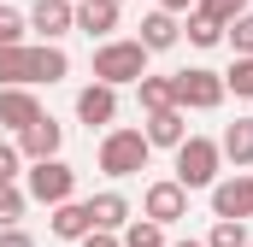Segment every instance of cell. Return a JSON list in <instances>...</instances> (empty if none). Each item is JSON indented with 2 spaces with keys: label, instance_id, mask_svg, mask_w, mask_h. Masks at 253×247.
<instances>
[{
  "label": "cell",
  "instance_id": "8fae6325",
  "mask_svg": "<svg viewBox=\"0 0 253 247\" xmlns=\"http://www.w3.org/2000/svg\"><path fill=\"white\" fill-rule=\"evenodd\" d=\"M30 30H36L42 41H59L65 30H77V6H71V0H36V6H30Z\"/></svg>",
  "mask_w": 253,
  "mask_h": 247
},
{
  "label": "cell",
  "instance_id": "603a6c76",
  "mask_svg": "<svg viewBox=\"0 0 253 247\" xmlns=\"http://www.w3.org/2000/svg\"><path fill=\"white\" fill-rule=\"evenodd\" d=\"M189 41L194 47H218V41H224V24L206 18V12H189Z\"/></svg>",
  "mask_w": 253,
  "mask_h": 247
},
{
  "label": "cell",
  "instance_id": "7c38bea8",
  "mask_svg": "<svg viewBox=\"0 0 253 247\" xmlns=\"http://www.w3.org/2000/svg\"><path fill=\"white\" fill-rule=\"evenodd\" d=\"M135 41H141L147 53H165V47H177V41H183V24H177V12H165V6H159V12H147Z\"/></svg>",
  "mask_w": 253,
  "mask_h": 247
},
{
  "label": "cell",
  "instance_id": "6da1fadb",
  "mask_svg": "<svg viewBox=\"0 0 253 247\" xmlns=\"http://www.w3.org/2000/svg\"><path fill=\"white\" fill-rule=\"evenodd\" d=\"M147 47L129 36V41H100L94 47V82H112V88H124V82H141L147 77Z\"/></svg>",
  "mask_w": 253,
  "mask_h": 247
},
{
  "label": "cell",
  "instance_id": "83f0119b",
  "mask_svg": "<svg viewBox=\"0 0 253 247\" xmlns=\"http://www.w3.org/2000/svg\"><path fill=\"white\" fill-rule=\"evenodd\" d=\"M24 36H30V18L12 12V6H0V41H24Z\"/></svg>",
  "mask_w": 253,
  "mask_h": 247
},
{
  "label": "cell",
  "instance_id": "5b68a950",
  "mask_svg": "<svg viewBox=\"0 0 253 247\" xmlns=\"http://www.w3.org/2000/svg\"><path fill=\"white\" fill-rule=\"evenodd\" d=\"M171 88H177V106L183 112H212V106H224V77L218 71H206V65H189V71H177L171 77Z\"/></svg>",
  "mask_w": 253,
  "mask_h": 247
},
{
  "label": "cell",
  "instance_id": "ba28073f",
  "mask_svg": "<svg viewBox=\"0 0 253 247\" xmlns=\"http://www.w3.org/2000/svg\"><path fill=\"white\" fill-rule=\"evenodd\" d=\"M212 212L218 218H253V177H224V183H212Z\"/></svg>",
  "mask_w": 253,
  "mask_h": 247
},
{
  "label": "cell",
  "instance_id": "3957f363",
  "mask_svg": "<svg viewBox=\"0 0 253 247\" xmlns=\"http://www.w3.org/2000/svg\"><path fill=\"white\" fill-rule=\"evenodd\" d=\"M147 159H153V141L141 129H106V141H100V171L106 177H135V171H147Z\"/></svg>",
  "mask_w": 253,
  "mask_h": 247
},
{
  "label": "cell",
  "instance_id": "e0dca14e",
  "mask_svg": "<svg viewBox=\"0 0 253 247\" xmlns=\"http://www.w3.org/2000/svg\"><path fill=\"white\" fill-rule=\"evenodd\" d=\"M218 153H224L230 165H253V118L224 124V135H218Z\"/></svg>",
  "mask_w": 253,
  "mask_h": 247
},
{
  "label": "cell",
  "instance_id": "4dcf8cb0",
  "mask_svg": "<svg viewBox=\"0 0 253 247\" xmlns=\"http://www.w3.org/2000/svg\"><path fill=\"white\" fill-rule=\"evenodd\" d=\"M77 247H124L112 230H88V236H77Z\"/></svg>",
  "mask_w": 253,
  "mask_h": 247
},
{
  "label": "cell",
  "instance_id": "f1b7e54d",
  "mask_svg": "<svg viewBox=\"0 0 253 247\" xmlns=\"http://www.w3.org/2000/svg\"><path fill=\"white\" fill-rule=\"evenodd\" d=\"M18 171H24V153H18L12 141H0V183H12Z\"/></svg>",
  "mask_w": 253,
  "mask_h": 247
},
{
  "label": "cell",
  "instance_id": "836d02e7",
  "mask_svg": "<svg viewBox=\"0 0 253 247\" xmlns=\"http://www.w3.org/2000/svg\"><path fill=\"white\" fill-rule=\"evenodd\" d=\"M118 6H124V0H118Z\"/></svg>",
  "mask_w": 253,
  "mask_h": 247
},
{
  "label": "cell",
  "instance_id": "30bf717a",
  "mask_svg": "<svg viewBox=\"0 0 253 247\" xmlns=\"http://www.w3.org/2000/svg\"><path fill=\"white\" fill-rule=\"evenodd\" d=\"M59 147H65V129L47 118V112H42L36 124H24V129H18V153H24V159H53Z\"/></svg>",
  "mask_w": 253,
  "mask_h": 247
},
{
  "label": "cell",
  "instance_id": "d6a6232c",
  "mask_svg": "<svg viewBox=\"0 0 253 247\" xmlns=\"http://www.w3.org/2000/svg\"><path fill=\"white\" fill-rule=\"evenodd\" d=\"M177 247H206V242H177Z\"/></svg>",
  "mask_w": 253,
  "mask_h": 247
},
{
  "label": "cell",
  "instance_id": "277c9868",
  "mask_svg": "<svg viewBox=\"0 0 253 247\" xmlns=\"http://www.w3.org/2000/svg\"><path fill=\"white\" fill-rule=\"evenodd\" d=\"M24 194H30V200H42V206H59V200H71V194H77V171L65 165L59 153H53V159H30Z\"/></svg>",
  "mask_w": 253,
  "mask_h": 247
},
{
  "label": "cell",
  "instance_id": "7402d4cb",
  "mask_svg": "<svg viewBox=\"0 0 253 247\" xmlns=\"http://www.w3.org/2000/svg\"><path fill=\"white\" fill-rule=\"evenodd\" d=\"M224 88H236V100H253V53H236V65L224 71Z\"/></svg>",
  "mask_w": 253,
  "mask_h": 247
},
{
  "label": "cell",
  "instance_id": "52a82bcc",
  "mask_svg": "<svg viewBox=\"0 0 253 247\" xmlns=\"http://www.w3.org/2000/svg\"><path fill=\"white\" fill-rule=\"evenodd\" d=\"M42 118V100H36V88L30 82H6L0 88V129H24V124Z\"/></svg>",
  "mask_w": 253,
  "mask_h": 247
},
{
  "label": "cell",
  "instance_id": "cb8c5ba5",
  "mask_svg": "<svg viewBox=\"0 0 253 247\" xmlns=\"http://www.w3.org/2000/svg\"><path fill=\"white\" fill-rule=\"evenodd\" d=\"M24 206H30V194H24V188H18V183H0V230H6V224H18V218H24Z\"/></svg>",
  "mask_w": 253,
  "mask_h": 247
},
{
  "label": "cell",
  "instance_id": "7a4b0ae2",
  "mask_svg": "<svg viewBox=\"0 0 253 247\" xmlns=\"http://www.w3.org/2000/svg\"><path fill=\"white\" fill-rule=\"evenodd\" d=\"M171 153H177V183L189 188V194H194V188H212V183H218V165H224L218 141H206V135H183Z\"/></svg>",
  "mask_w": 253,
  "mask_h": 247
},
{
  "label": "cell",
  "instance_id": "44dd1931",
  "mask_svg": "<svg viewBox=\"0 0 253 247\" xmlns=\"http://www.w3.org/2000/svg\"><path fill=\"white\" fill-rule=\"evenodd\" d=\"M206 247H248V218H218Z\"/></svg>",
  "mask_w": 253,
  "mask_h": 247
},
{
  "label": "cell",
  "instance_id": "9a60e30c",
  "mask_svg": "<svg viewBox=\"0 0 253 247\" xmlns=\"http://www.w3.org/2000/svg\"><path fill=\"white\" fill-rule=\"evenodd\" d=\"M153 147H177L183 135H189V118H183V106H165V112H147V129H141Z\"/></svg>",
  "mask_w": 253,
  "mask_h": 247
},
{
  "label": "cell",
  "instance_id": "5bb4252c",
  "mask_svg": "<svg viewBox=\"0 0 253 247\" xmlns=\"http://www.w3.org/2000/svg\"><path fill=\"white\" fill-rule=\"evenodd\" d=\"M59 77H71V59H65L59 41L30 47V88H36V82H59Z\"/></svg>",
  "mask_w": 253,
  "mask_h": 247
},
{
  "label": "cell",
  "instance_id": "8992f818",
  "mask_svg": "<svg viewBox=\"0 0 253 247\" xmlns=\"http://www.w3.org/2000/svg\"><path fill=\"white\" fill-rule=\"evenodd\" d=\"M141 218H153L159 230H165V224H177V218H189V188L177 183V177L147 183V194H141Z\"/></svg>",
  "mask_w": 253,
  "mask_h": 247
},
{
  "label": "cell",
  "instance_id": "d6986e66",
  "mask_svg": "<svg viewBox=\"0 0 253 247\" xmlns=\"http://www.w3.org/2000/svg\"><path fill=\"white\" fill-rule=\"evenodd\" d=\"M6 82H30V47L24 41H0V88Z\"/></svg>",
  "mask_w": 253,
  "mask_h": 247
},
{
  "label": "cell",
  "instance_id": "ffe728a7",
  "mask_svg": "<svg viewBox=\"0 0 253 247\" xmlns=\"http://www.w3.org/2000/svg\"><path fill=\"white\" fill-rule=\"evenodd\" d=\"M135 94H141V112H165V106H177L171 77H141V82H135Z\"/></svg>",
  "mask_w": 253,
  "mask_h": 247
},
{
  "label": "cell",
  "instance_id": "d4e9b609",
  "mask_svg": "<svg viewBox=\"0 0 253 247\" xmlns=\"http://www.w3.org/2000/svg\"><path fill=\"white\" fill-rule=\"evenodd\" d=\"M224 41H230L236 53H253V12H242V18L224 24Z\"/></svg>",
  "mask_w": 253,
  "mask_h": 247
},
{
  "label": "cell",
  "instance_id": "484cf974",
  "mask_svg": "<svg viewBox=\"0 0 253 247\" xmlns=\"http://www.w3.org/2000/svg\"><path fill=\"white\" fill-rule=\"evenodd\" d=\"M194 12H206V18H218V24H230V18H242V12H248V0H194Z\"/></svg>",
  "mask_w": 253,
  "mask_h": 247
},
{
  "label": "cell",
  "instance_id": "e575fe53",
  "mask_svg": "<svg viewBox=\"0 0 253 247\" xmlns=\"http://www.w3.org/2000/svg\"><path fill=\"white\" fill-rule=\"evenodd\" d=\"M248 247H253V242H248Z\"/></svg>",
  "mask_w": 253,
  "mask_h": 247
},
{
  "label": "cell",
  "instance_id": "ac0fdd59",
  "mask_svg": "<svg viewBox=\"0 0 253 247\" xmlns=\"http://www.w3.org/2000/svg\"><path fill=\"white\" fill-rule=\"evenodd\" d=\"M88 212H94V230H112V236H118V230L129 224V200L118 194V188L94 194V200H88Z\"/></svg>",
  "mask_w": 253,
  "mask_h": 247
},
{
  "label": "cell",
  "instance_id": "9c48e42d",
  "mask_svg": "<svg viewBox=\"0 0 253 247\" xmlns=\"http://www.w3.org/2000/svg\"><path fill=\"white\" fill-rule=\"evenodd\" d=\"M77 118L88 124V129H106V124L118 118V88H112V82H88V88L77 94Z\"/></svg>",
  "mask_w": 253,
  "mask_h": 247
},
{
  "label": "cell",
  "instance_id": "2e32d148",
  "mask_svg": "<svg viewBox=\"0 0 253 247\" xmlns=\"http://www.w3.org/2000/svg\"><path fill=\"white\" fill-rule=\"evenodd\" d=\"M77 30L83 36H112L118 30V0H77Z\"/></svg>",
  "mask_w": 253,
  "mask_h": 247
},
{
  "label": "cell",
  "instance_id": "1f68e13d",
  "mask_svg": "<svg viewBox=\"0 0 253 247\" xmlns=\"http://www.w3.org/2000/svg\"><path fill=\"white\" fill-rule=\"evenodd\" d=\"M159 6H165V12H189L194 0H159Z\"/></svg>",
  "mask_w": 253,
  "mask_h": 247
},
{
  "label": "cell",
  "instance_id": "4fadbf2b",
  "mask_svg": "<svg viewBox=\"0 0 253 247\" xmlns=\"http://www.w3.org/2000/svg\"><path fill=\"white\" fill-rule=\"evenodd\" d=\"M47 230H53L59 242L88 236V230H94V212H88V200H59V206H53V218H47Z\"/></svg>",
  "mask_w": 253,
  "mask_h": 247
},
{
  "label": "cell",
  "instance_id": "4316f807",
  "mask_svg": "<svg viewBox=\"0 0 253 247\" xmlns=\"http://www.w3.org/2000/svg\"><path fill=\"white\" fill-rule=\"evenodd\" d=\"M124 247H165V236H159V224L147 218V224H129L124 230Z\"/></svg>",
  "mask_w": 253,
  "mask_h": 247
},
{
  "label": "cell",
  "instance_id": "f546056e",
  "mask_svg": "<svg viewBox=\"0 0 253 247\" xmlns=\"http://www.w3.org/2000/svg\"><path fill=\"white\" fill-rule=\"evenodd\" d=\"M0 247H36V236L18 230V224H6V230H0Z\"/></svg>",
  "mask_w": 253,
  "mask_h": 247
}]
</instances>
